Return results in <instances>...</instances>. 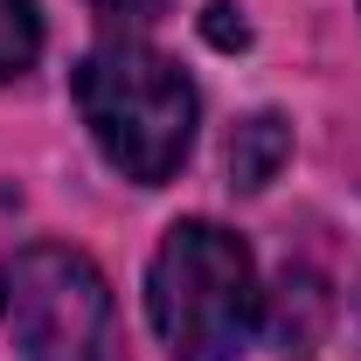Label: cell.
Here are the masks:
<instances>
[{
	"label": "cell",
	"instance_id": "52a82bcc",
	"mask_svg": "<svg viewBox=\"0 0 361 361\" xmlns=\"http://www.w3.org/2000/svg\"><path fill=\"white\" fill-rule=\"evenodd\" d=\"M90 7H104V14H133V21H146V14H160V7H174V0H90Z\"/></svg>",
	"mask_w": 361,
	"mask_h": 361
},
{
	"label": "cell",
	"instance_id": "3957f363",
	"mask_svg": "<svg viewBox=\"0 0 361 361\" xmlns=\"http://www.w3.org/2000/svg\"><path fill=\"white\" fill-rule=\"evenodd\" d=\"M0 306L21 361H118L111 285L70 243H28L0 271Z\"/></svg>",
	"mask_w": 361,
	"mask_h": 361
},
{
	"label": "cell",
	"instance_id": "8992f818",
	"mask_svg": "<svg viewBox=\"0 0 361 361\" xmlns=\"http://www.w3.org/2000/svg\"><path fill=\"white\" fill-rule=\"evenodd\" d=\"M229 14H236V7H229V0H216V7H209V35H216V42H243V21H229Z\"/></svg>",
	"mask_w": 361,
	"mask_h": 361
},
{
	"label": "cell",
	"instance_id": "7a4b0ae2",
	"mask_svg": "<svg viewBox=\"0 0 361 361\" xmlns=\"http://www.w3.org/2000/svg\"><path fill=\"white\" fill-rule=\"evenodd\" d=\"M77 111H84L97 153L139 188L174 180L195 146V84L146 42H97L77 63Z\"/></svg>",
	"mask_w": 361,
	"mask_h": 361
},
{
	"label": "cell",
	"instance_id": "5b68a950",
	"mask_svg": "<svg viewBox=\"0 0 361 361\" xmlns=\"http://www.w3.org/2000/svg\"><path fill=\"white\" fill-rule=\"evenodd\" d=\"M42 56V14L35 0H0V84H14L21 70H35Z\"/></svg>",
	"mask_w": 361,
	"mask_h": 361
},
{
	"label": "cell",
	"instance_id": "6da1fadb",
	"mask_svg": "<svg viewBox=\"0 0 361 361\" xmlns=\"http://www.w3.org/2000/svg\"><path fill=\"white\" fill-rule=\"evenodd\" d=\"M146 319L174 361H236L264 319V292L243 236L209 216L174 223L146 271Z\"/></svg>",
	"mask_w": 361,
	"mask_h": 361
},
{
	"label": "cell",
	"instance_id": "277c9868",
	"mask_svg": "<svg viewBox=\"0 0 361 361\" xmlns=\"http://www.w3.org/2000/svg\"><path fill=\"white\" fill-rule=\"evenodd\" d=\"M285 153H292V133H285V118H278V111L243 118L236 139H229V174H236V188H264V180H278Z\"/></svg>",
	"mask_w": 361,
	"mask_h": 361
}]
</instances>
